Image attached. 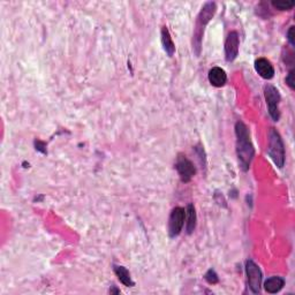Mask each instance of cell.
<instances>
[{
    "mask_svg": "<svg viewBox=\"0 0 295 295\" xmlns=\"http://www.w3.org/2000/svg\"><path fill=\"white\" fill-rule=\"evenodd\" d=\"M209 82L211 86L216 88H220L223 86H225V83L227 81V75L226 71L220 68V67H213L209 70Z\"/></svg>",
    "mask_w": 295,
    "mask_h": 295,
    "instance_id": "30bf717a",
    "label": "cell"
},
{
    "mask_svg": "<svg viewBox=\"0 0 295 295\" xmlns=\"http://www.w3.org/2000/svg\"><path fill=\"white\" fill-rule=\"evenodd\" d=\"M175 170L178 171L179 176L182 182H189L196 173V168L194 166V164L188 158L181 155H179L178 159H176Z\"/></svg>",
    "mask_w": 295,
    "mask_h": 295,
    "instance_id": "52a82bcc",
    "label": "cell"
},
{
    "mask_svg": "<svg viewBox=\"0 0 295 295\" xmlns=\"http://www.w3.org/2000/svg\"><path fill=\"white\" fill-rule=\"evenodd\" d=\"M272 6L279 11H289L295 6V2L290 0V2H272Z\"/></svg>",
    "mask_w": 295,
    "mask_h": 295,
    "instance_id": "9a60e30c",
    "label": "cell"
},
{
    "mask_svg": "<svg viewBox=\"0 0 295 295\" xmlns=\"http://www.w3.org/2000/svg\"><path fill=\"white\" fill-rule=\"evenodd\" d=\"M285 286V279L281 277H271L264 282V288L270 294H276L280 292Z\"/></svg>",
    "mask_w": 295,
    "mask_h": 295,
    "instance_id": "8fae6325",
    "label": "cell"
},
{
    "mask_svg": "<svg viewBox=\"0 0 295 295\" xmlns=\"http://www.w3.org/2000/svg\"><path fill=\"white\" fill-rule=\"evenodd\" d=\"M115 273L118 277V279L120 280L125 286L127 287H133L135 285L134 281L132 280V277H130V273L127 269L125 267H121V265H115Z\"/></svg>",
    "mask_w": 295,
    "mask_h": 295,
    "instance_id": "4fadbf2b",
    "label": "cell"
},
{
    "mask_svg": "<svg viewBox=\"0 0 295 295\" xmlns=\"http://www.w3.org/2000/svg\"><path fill=\"white\" fill-rule=\"evenodd\" d=\"M162 44H163V49L164 51L167 53L168 57H173V54L175 52V46L173 41H172L171 33L168 31L167 27H163L162 28Z\"/></svg>",
    "mask_w": 295,
    "mask_h": 295,
    "instance_id": "7c38bea8",
    "label": "cell"
},
{
    "mask_svg": "<svg viewBox=\"0 0 295 295\" xmlns=\"http://www.w3.org/2000/svg\"><path fill=\"white\" fill-rule=\"evenodd\" d=\"M205 280L209 282V284H217L218 282V276H217V273L213 271V270H209L208 272L205 273Z\"/></svg>",
    "mask_w": 295,
    "mask_h": 295,
    "instance_id": "2e32d148",
    "label": "cell"
},
{
    "mask_svg": "<svg viewBox=\"0 0 295 295\" xmlns=\"http://www.w3.org/2000/svg\"><path fill=\"white\" fill-rule=\"evenodd\" d=\"M185 216H186L185 209L180 208V206H176L172 210L170 218H168V235L171 238L178 237L181 233L185 224Z\"/></svg>",
    "mask_w": 295,
    "mask_h": 295,
    "instance_id": "8992f818",
    "label": "cell"
},
{
    "mask_svg": "<svg viewBox=\"0 0 295 295\" xmlns=\"http://www.w3.org/2000/svg\"><path fill=\"white\" fill-rule=\"evenodd\" d=\"M268 137V154L270 158L272 159L277 167L282 168L285 164V148L280 134L275 128H271L269 130Z\"/></svg>",
    "mask_w": 295,
    "mask_h": 295,
    "instance_id": "3957f363",
    "label": "cell"
},
{
    "mask_svg": "<svg viewBox=\"0 0 295 295\" xmlns=\"http://www.w3.org/2000/svg\"><path fill=\"white\" fill-rule=\"evenodd\" d=\"M217 5L213 2L205 3L203 7L201 8L199 15H197L195 27H194L193 32V51L195 53L196 57H199L201 54L202 50V41H203V35L205 31V27L208 26V23L212 20V18L216 14Z\"/></svg>",
    "mask_w": 295,
    "mask_h": 295,
    "instance_id": "7a4b0ae2",
    "label": "cell"
},
{
    "mask_svg": "<svg viewBox=\"0 0 295 295\" xmlns=\"http://www.w3.org/2000/svg\"><path fill=\"white\" fill-rule=\"evenodd\" d=\"M254 67L257 74H259L261 78H263L265 80H271L275 77V68H273L272 64L268 60V59L265 58L256 59Z\"/></svg>",
    "mask_w": 295,
    "mask_h": 295,
    "instance_id": "9c48e42d",
    "label": "cell"
},
{
    "mask_svg": "<svg viewBox=\"0 0 295 295\" xmlns=\"http://www.w3.org/2000/svg\"><path fill=\"white\" fill-rule=\"evenodd\" d=\"M246 275L251 292L255 294L260 293L261 285H262V271H261L259 265L252 262L251 260L246 262Z\"/></svg>",
    "mask_w": 295,
    "mask_h": 295,
    "instance_id": "5b68a950",
    "label": "cell"
},
{
    "mask_svg": "<svg viewBox=\"0 0 295 295\" xmlns=\"http://www.w3.org/2000/svg\"><path fill=\"white\" fill-rule=\"evenodd\" d=\"M264 96L267 100V105L269 108L270 117L272 118L273 121H278L280 119V111H279V103H280V94L276 87L268 84L264 88Z\"/></svg>",
    "mask_w": 295,
    "mask_h": 295,
    "instance_id": "277c9868",
    "label": "cell"
},
{
    "mask_svg": "<svg viewBox=\"0 0 295 295\" xmlns=\"http://www.w3.org/2000/svg\"><path fill=\"white\" fill-rule=\"evenodd\" d=\"M240 40L237 31H231L225 42V58L229 62L235 60L239 53Z\"/></svg>",
    "mask_w": 295,
    "mask_h": 295,
    "instance_id": "ba28073f",
    "label": "cell"
},
{
    "mask_svg": "<svg viewBox=\"0 0 295 295\" xmlns=\"http://www.w3.org/2000/svg\"><path fill=\"white\" fill-rule=\"evenodd\" d=\"M187 213V224H186V230L188 234H192L194 230L196 227V211H195V206L193 204H189L187 206L186 210Z\"/></svg>",
    "mask_w": 295,
    "mask_h": 295,
    "instance_id": "5bb4252c",
    "label": "cell"
},
{
    "mask_svg": "<svg viewBox=\"0 0 295 295\" xmlns=\"http://www.w3.org/2000/svg\"><path fill=\"white\" fill-rule=\"evenodd\" d=\"M235 136H237V156L239 165L243 171H247L254 158L255 149L250 141V134L247 126L241 121L235 124Z\"/></svg>",
    "mask_w": 295,
    "mask_h": 295,
    "instance_id": "6da1fadb",
    "label": "cell"
},
{
    "mask_svg": "<svg viewBox=\"0 0 295 295\" xmlns=\"http://www.w3.org/2000/svg\"><path fill=\"white\" fill-rule=\"evenodd\" d=\"M286 83L288 84L290 89H294V69H290L287 77H286Z\"/></svg>",
    "mask_w": 295,
    "mask_h": 295,
    "instance_id": "e0dca14e",
    "label": "cell"
},
{
    "mask_svg": "<svg viewBox=\"0 0 295 295\" xmlns=\"http://www.w3.org/2000/svg\"><path fill=\"white\" fill-rule=\"evenodd\" d=\"M287 40L289 42V44L292 46H294V44H295V42H294V27L289 28V30L287 32Z\"/></svg>",
    "mask_w": 295,
    "mask_h": 295,
    "instance_id": "ac0fdd59",
    "label": "cell"
}]
</instances>
